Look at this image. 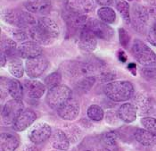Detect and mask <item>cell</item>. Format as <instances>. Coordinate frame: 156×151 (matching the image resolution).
Returning a JSON list of instances; mask_svg holds the SVG:
<instances>
[{
    "label": "cell",
    "mask_w": 156,
    "mask_h": 151,
    "mask_svg": "<svg viewBox=\"0 0 156 151\" xmlns=\"http://www.w3.org/2000/svg\"><path fill=\"white\" fill-rule=\"evenodd\" d=\"M60 35L58 23L48 16L40 17L37 23L30 29V36L32 40L41 46L53 44Z\"/></svg>",
    "instance_id": "1"
},
{
    "label": "cell",
    "mask_w": 156,
    "mask_h": 151,
    "mask_svg": "<svg viewBox=\"0 0 156 151\" xmlns=\"http://www.w3.org/2000/svg\"><path fill=\"white\" fill-rule=\"evenodd\" d=\"M2 20L11 26L30 30L37 23L35 17L28 11L17 8H7L2 12Z\"/></svg>",
    "instance_id": "2"
},
{
    "label": "cell",
    "mask_w": 156,
    "mask_h": 151,
    "mask_svg": "<svg viewBox=\"0 0 156 151\" xmlns=\"http://www.w3.org/2000/svg\"><path fill=\"white\" fill-rule=\"evenodd\" d=\"M134 86L129 81H113L105 87V93L107 98L114 102H124L132 98Z\"/></svg>",
    "instance_id": "3"
},
{
    "label": "cell",
    "mask_w": 156,
    "mask_h": 151,
    "mask_svg": "<svg viewBox=\"0 0 156 151\" xmlns=\"http://www.w3.org/2000/svg\"><path fill=\"white\" fill-rule=\"evenodd\" d=\"M133 57L144 67L156 66V54L152 48L139 39H135L131 47Z\"/></svg>",
    "instance_id": "4"
},
{
    "label": "cell",
    "mask_w": 156,
    "mask_h": 151,
    "mask_svg": "<svg viewBox=\"0 0 156 151\" xmlns=\"http://www.w3.org/2000/svg\"><path fill=\"white\" fill-rule=\"evenodd\" d=\"M71 98L72 90L64 84H60L48 90L47 95V103L52 109L58 110Z\"/></svg>",
    "instance_id": "5"
},
{
    "label": "cell",
    "mask_w": 156,
    "mask_h": 151,
    "mask_svg": "<svg viewBox=\"0 0 156 151\" xmlns=\"http://www.w3.org/2000/svg\"><path fill=\"white\" fill-rule=\"evenodd\" d=\"M24 110V105L22 100L17 99H11L7 101L2 110L1 118L2 123L6 125L10 126L14 123L18 116L21 115V113Z\"/></svg>",
    "instance_id": "6"
},
{
    "label": "cell",
    "mask_w": 156,
    "mask_h": 151,
    "mask_svg": "<svg viewBox=\"0 0 156 151\" xmlns=\"http://www.w3.org/2000/svg\"><path fill=\"white\" fill-rule=\"evenodd\" d=\"M149 10L144 6L135 4L131 8L130 23L137 32H144L149 22Z\"/></svg>",
    "instance_id": "7"
},
{
    "label": "cell",
    "mask_w": 156,
    "mask_h": 151,
    "mask_svg": "<svg viewBox=\"0 0 156 151\" xmlns=\"http://www.w3.org/2000/svg\"><path fill=\"white\" fill-rule=\"evenodd\" d=\"M48 67V61L43 56L27 59L25 62V72L30 79L40 77Z\"/></svg>",
    "instance_id": "8"
},
{
    "label": "cell",
    "mask_w": 156,
    "mask_h": 151,
    "mask_svg": "<svg viewBox=\"0 0 156 151\" xmlns=\"http://www.w3.org/2000/svg\"><path fill=\"white\" fill-rule=\"evenodd\" d=\"M87 26L90 31L96 35L97 39L109 41L114 36V30L111 26H109L108 23H105L101 20H90Z\"/></svg>",
    "instance_id": "9"
},
{
    "label": "cell",
    "mask_w": 156,
    "mask_h": 151,
    "mask_svg": "<svg viewBox=\"0 0 156 151\" xmlns=\"http://www.w3.org/2000/svg\"><path fill=\"white\" fill-rule=\"evenodd\" d=\"M52 128L47 123H38L34 125L29 132V138L31 142L40 144L50 139L52 135Z\"/></svg>",
    "instance_id": "10"
},
{
    "label": "cell",
    "mask_w": 156,
    "mask_h": 151,
    "mask_svg": "<svg viewBox=\"0 0 156 151\" xmlns=\"http://www.w3.org/2000/svg\"><path fill=\"white\" fill-rule=\"evenodd\" d=\"M57 111V115L65 121L75 120L80 111V105L79 100L74 98H71L66 103L62 105Z\"/></svg>",
    "instance_id": "11"
},
{
    "label": "cell",
    "mask_w": 156,
    "mask_h": 151,
    "mask_svg": "<svg viewBox=\"0 0 156 151\" xmlns=\"http://www.w3.org/2000/svg\"><path fill=\"white\" fill-rule=\"evenodd\" d=\"M97 46V38L96 36L88 28V26H85L80 31L79 39V46L81 50L87 53H91L96 49Z\"/></svg>",
    "instance_id": "12"
},
{
    "label": "cell",
    "mask_w": 156,
    "mask_h": 151,
    "mask_svg": "<svg viewBox=\"0 0 156 151\" xmlns=\"http://www.w3.org/2000/svg\"><path fill=\"white\" fill-rule=\"evenodd\" d=\"M94 6V0H65L67 11L78 14H87L93 10Z\"/></svg>",
    "instance_id": "13"
},
{
    "label": "cell",
    "mask_w": 156,
    "mask_h": 151,
    "mask_svg": "<svg viewBox=\"0 0 156 151\" xmlns=\"http://www.w3.org/2000/svg\"><path fill=\"white\" fill-rule=\"evenodd\" d=\"M18 52L21 57L24 59H31L41 56L42 47L41 45L34 40H26L18 46Z\"/></svg>",
    "instance_id": "14"
},
{
    "label": "cell",
    "mask_w": 156,
    "mask_h": 151,
    "mask_svg": "<svg viewBox=\"0 0 156 151\" xmlns=\"http://www.w3.org/2000/svg\"><path fill=\"white\" fill-rule=\"evenodd\" d=\"M36 119L37 115L34 111L29 108L24 109L12 124V129L18 132L23 131L24 130L30 127L36 121Z\"/></svg>",
    "instance_id": "15"
},
{
    "label": "cell",
    "mask_w": 156,
    "mask_h": 151,
    "mask_svg": "<svg viewBox=\"0 0 156 151\" xmlns=\"http://www.w3.org/2000/svg\"><path fill=\"white\" fill-rule=\"evenodd\" d=\"M63 17L68 27H70L73 31H80L85 26H87L90 21L86 14H78L70 11L63 13Z\"/></svg>",
    "instance_id": "16"
},
{
    "label": "cell",
    "mask_w": 156,
    "mask_h": 151,
    "mask_svg": "<svg viewBox=\"0 0 156 151\" xmlns=\"http://www.w3.org/2000/svg\"><path fill=\"white\" fill-rule=\"evenodd\" d=\"M24 89L29 98L33 99H38L46 92L47 87L45 83L37 81L35 79H30L24 81Z\"/></svg>",
    "instance_id": "17"
},
{
    "label": "cell",
    "mask_w": 156,
    "mask_h": 151,
    "mask_svg": "<svg viewBox=\"0 0 156 151\" xmlns=\"http://www.w3.org/2000/svg\"><path fill=\"white\" fill-rule=\"evenodd\" d=\"M50 141H51V146L55 149V150L65 151L70 148L71 142L70 139L67 137L64 131L62 130H55L51 137H50Z\"/></svg>",
    "instance_id": "18"
},
{
    "label": "cell",
    "mask_w": 156,
    "mask_h": 151,
    "mask_svg": "<svg viewBox=\"0 0 156 151\" xmlns=\"http://www.w3.org/2000/svg\"><path fill=\"white\" fill-rule=\"evenodd\" d=\"M24 6L30 13L37 14H46L52 7L50 0H26Z\"/></svg>",
    "instance_id": "19"
},
{
    "label": "cell",
    "mask_w": 156,
    "mask_h": 151,
    "mask_svg": "<svg viewBox=\"0 0 156 151\" xmlns=\"http://www.w3.org/2000/svg\"><path fill=\"white\" fill-rule=\"evenodd\" d=\"M118 115L122 122L130 123L136 119L137 108L135 105L131 103H124L123 105H121L119 108Z\"/></svg>",
    "instance_id": "20"
},
{
    "label": "cell",
    "mask_w": 156,
    "mask_h": 151,
    "mask_svg": "<svg viewBox=\"0 0 156 151\" xmlns=\"http://www.w3.org/2000/svg\"><path fill=\"white\" fill-rule=\"evenodd\" d=\"M135 139L143 146H155L156 133L146 129H136L135 131Z\"/></svg>",
    "instance_id": "21"
},
{
    "label": "cell",
    "mask_w": 156,
    "mask_h": 151,
    "mask_svg": "<svg viewBox=\"0 0 156 151\" xmlns=\"http://www.w3.org/2000/svg\"><path fill=\"white\" fill-rule=\"evenodd\" d=\"M20 144L19 139L9 132H2L0 135L1 151H14Z\"/></svg>",
    "instance_id": "22"
},
{
    "label": "cell",
    "mask_w": 156,
    "mask_h": 151,
    "mask_svg": "<svg viewBox=\"0 0 156 151\" xmlns=\"http://www.w3.org/2000/svg\"><path fill=\"white\" fill-rule=\"evenodd\" d=\"M96 77H98V80L101 82L109 83L111 81H113L114 78L116 77V72L114 70L109 67L108 65L102 63H98L96 64Z\"/></svg>",
    "instance_id": "23"
},
{
    "label": "cell",
    "mask_w": 156,
    "mask_h": 151,
    "mask_svg": "<svg viewBox=\"0 0 156 151\" xmlns=\"http://www.w3.org/2000/svg\"><path fill=\"white\" fill-rule=\"evenodd\" d=\"M1 52L4 53L7 57L10 58L15 57L14 56L19 55L16 42L11 38L4 35H2L1 38Z\"/></svg>",
    "instance_id": "24"
},
{
    "label": "cell",
    "mask_w": 156,
    "mask_h": 151,
    "mask_svg": "<svg viewBox=\"0 0 156 151\" xmlns=\"http://www.w3.org/2000/svg\"><path fill=\"white\" fill-rule=\"evenodd\" d=\"M8 71L10 74L15 78H22L25 72V65L23 61L17 57H12L8 61Z\"/></svg>",
    "instance_id": "25"
},
{
    "label": "cell",
    "mask_w": 156,
    "mask_h": 151,
    "mask_svg": "<svg viewBox=\"0 0 156 151\" xmlns=\"http://www.w3.org/2000/svg\"><path fill=\"white\" fill-rule=\"evenodd\" d=\"M8 94L13 99L22 100L23 98L24 90L22 83L15 79H9L8 81Z\"/></svg>",
    "instance_id": "26"
},
{
    "label": "cell",
    "mask_w": 156,
    "mask_h": 151,
    "mask_svg": "<svg viewBox=\"0 0 156 151\" xmlns=\"http://www.w3.org/2000/svg\"><path fill=\"white\" fill-rule=\"evenodd\" d=\"M97 15L101 21L108 24L114 23L116 21V13L109 6H103L99 8L97 11Z\"/></svg>",
    "instance_id": "27"
},
{
    "label": "cell",
    "mask_w": 156,
    "mask_h": 151,
    "mask_svg": "<svg viewBox=\"0 0 156 151\" xmlns=\"http://www.w3.org/2000/svg\"><path fill=\"white\" fill-rule=\"evenodd\" d=\"M115 6L117 11L120 13L122 19L126 23H129L131 20V9L129 6V4L125 0H116Z\"/></svg>",
    "instance_id": "28"
},
{
    "label": "cell",
    "mask_w": 156,
    "mask_h": 151,
    "mask_svg": "<svg viewBox=\"0 0 156 151\" xmlns=\"http://www.w3.org/2000/svg\"><path fill=\"white\" fill-rule=\"evenodd\" d=\"M103 143L106 147V149H115L118 147V134L116 131H110L106 132L103 135Z\"/></svg>",
    "instance_id": "29"
},
{
    "label": "cell",
    "mask_w": 156,
    "mask_h": 151,
    "mask_svg": "<svg viewBox=\"0 0 156 151\" xmlns=\"http://www.w3.org/2000/svg\"><path fill=\"white\" fill-rule=\"evenodd\" d=\"M87 114L89 119L93 120V121H101L104 119L105 117V111L103 110V108L98 105H91L87 111Z\"/></svg>",
    "instance_id": "30"
},
{
    "label": "cell",
    "mask_w": 156,
    "mask_h": 151,
    "mask_svg": "<svg viewBox=\"0 0 156 151\" xmlns=\"http://www.w3.org/2000/svg\"><path fill=\"white\" fill-rule=\"evenodd\" d=\"M96 78L95 76H85L76 82V88L82 91H88L96 83Z\"/></svg>",
    "instance_id": "31"
},
{
    "label": "cell",
    "mask_w": 156,
    "mask_h": 151,
    "mask_svg": "<svg viewBox=\"0 0 156 151\" xmlns=\"http://www.w3.org/2000/svg\"><path fill=\"white\" fill-rule=\"evenodd\" d=\"M61 81H62V74L60 72H54L48 74L45 78L44 83L49 90L60 85Z\"/></svg>",
    "instance_id": "32"
},
{
    "label": "cell",
    "mask_w": 156,
    "mask_h": 151,
    "mask_svg": "<svg viewBox=\"0 0 156 151\" xmlns=\"http://www.w3.org/2000/svg\"><path fill=\"white\" fill-rule=\"evenodd\" d=\"M141 124L152 132L156 133V117L154 116H146L141 119Z\"/></svg>",
    "instance_id": "33"
},
{
    "label": "cell",
    "mask_w": 156,
    "mask_h": 151,
    "mask_svg": "<svg viewBox=\"0 0 156 151\" xmlns=\"http://www.w3.org/2000/svg\"><path fill=\"white\" fill-rule=\"evenodd\" d=\"M105 120L111 125H117L120 122V118L118 115V112L116 113L115 111L109 110L105 114Z\"/></svg>",
    "instance_id": "34"
},
{
    "label": "cell",
    "mask_w": 156,
    "mask_h": 151,
    "mask_svg": "<svg viewBox=\"0 0 156 151\" xmlns=\"http://www.w3.org/2000/svg\"><path fill=\"white\" fill-rule=\"evenodd\" d=\"M119 39L121 46L123 47H127L129 46V43L130 41V36L124 28L119 29Z\"/></svg>",
    "instance_id": "35"
},
{
    "label": "cell",
    "mask_w": 156,
    "mask_h": 151,
    "mask_svg": "<svg viewBox=\"0 0 156 151\" xmlns=\"http://www.w3.org/2000/svg\"><path fill=\"white\" fill-rule=\"evenodd\" d=\"M142 74L144 78L149 80H156V67L148 66L142 69Z\"/></svg>",
    "instance_id": "36"
},
{
    "label": "cell",
    "mask_w": 156,
    "mask_h": 151,
    "mask_svg": "<svg viewBox=\"0 0 156 151\" xmlns=\"http://www.w3.org/2000/svg\"><path fill=\"white\" fill-rule=\"evenodd\" d=\"M147 39L153 46H156V22L149 28L147 32Z\"/></svg>",
    "instance_id": "37"
},
{
    "label": "cell",
    "mask_w": 156,
    "mask_h": 151,
    "mask_svg": "<svg viewBox=\"0 0 156 151\" xmlns=\"http://www.w3.org/2000/svg\"><path fill=\"white\" fill-rule=\"evenodd\" d=\"M1 97L2 98H5L8 94V89H7V86H8V81L9 79L6 78V77H1Z\"/></svg>",
    "instance_id": "38"
},
{
    "label": "cell",
    "mask_w": 156,
    "mask_h": 151,
    "mask_svg": "<svg viewBox=\"0 0 156 151\" xmlns=\"http://www.w3.org/2000/svg\"><path fill=\"white\" fill-rule=\"evenodd\" d=\"M98 3V5L102 6H109L111 5H112L113 1L112 0H96Z\"/></svg>",
    "instance_id": "39"
},
{
    "label": "cell",
    "mask_w": 156,
    "mask_h": 151,
    "mask_svg": "<svg viewBox=\"0 0 156 151\" xmlns=\"http://www.w3.org/2000/svg\"><path fill=\"white\" fill-rule=\"evenodd\" d=\"M0 59H1V67H4L6 63H7V57L1 52V56H0Z\"/></svg>",
    "instance_id": "40"
},
{
    "label": "cell",
    "mask_w": 156,
    "mask_h": 151,
    "mask_svg": "<svg viewBox=\"0 0 156 151\" xmlns=\"http://www.w3.org/2000/svg\"><path fill=\"white\" fill-rule=\"evenodd\" d=\"M149 13H150V16L154 20V22H156V6L150 8L149 9Z\"/></svg>",
    "instance_id": "41"
},
{
    "label": "cell",
    "mask_w": 156,
    "mask_h": 151,
    "mask_svg": "<svg viewBox=\"0 0 156 151\" xmlns=\"http://www.w3.org/2000/svg\"><path fill=\"white\" fill-rule=\"evenodd\" d=\"M149 114H153V115L156 116V102H154V100H153V104H152V107H151Z\"/></svg>",
    "instance_id": "42"
},
{
    "label": "cell",
    "mask_w": 156,
    "mask_h": 151,
    "mask_svg": "<svg viewBox=\"0 0 156 151\" xmlns=\"http://www.w3.org/2000/svg\"><path fill=\"white\" fill-rule=\"evenodd\" d=\"M119 58H120V60H121L123 63H125V61L127 60V57H125V54H124V52H122V51H120V53H119Z\"/></svg>",
    "instance_id": "43"
},
{
    "label": "cell",
    "mask_w": 156,
    "mask_h": 151,
    "mask_svg": "<svg viewBox=\"0 0 156 151\" xmlns=\"http://www.w3.org/2000/svg\"><path fill=\"white\" fill-rule=\"evenodd\" d=\"M99 151H111V150L108 149H106V148H105V149H100Z\"/></svg>",
    "instance_id": "44"
},
{
    "label": "cell",
    "mask_w": 156,
    "mask_h": 151,
    "mask_svg": "<svg viewBox=\"0 0 156 151\" xmlns=\"http://www.w3.org/2000/svg\"><path fill=\"white\" fill-rule=\"evenodd\" d=\"M54 151H60V150H54Z\"/></svg>",
    "instance_id": "45"
},
{
    "label": "cell",
    "mask_w": 156,
    "mask_h": 151,
    "mask_svg": "<svg viewBox=\"0 0 156 151\" xmlns=\"http://www.w3.org/2000/svg\"><path fill=\"white\" fill-rule=\"evenodd\" d=\"M87 151H91V150H87Z\"/></svg>",
    "instance_id": "46"
}]
</instances>
